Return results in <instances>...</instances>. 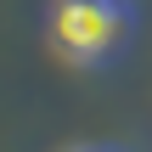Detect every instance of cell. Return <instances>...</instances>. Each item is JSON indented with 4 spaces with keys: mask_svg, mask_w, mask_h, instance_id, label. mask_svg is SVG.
Wrapping results in <instances>:
<instances>
[{
    "mask_svg": "<svg viewBox=\"0 0 152 152\" xmlns=\"http://www.w3.org/2000/svg\"><path fill=\"white\" fill-rule=\"evenodd\" d=\"M135 34L130 0H56L51 6V51L68 68H102L113 62Z\"/></svg>",
    "mask_w": 152,
    "mask_h": 152,
    "instance_id": "6da1fadb",
    "label": "cell"
},
{
    "mask_svg": "<svg viewBox=\"0 0 152 152\" xmlns=\"http://www.w3.org/2000/svg\"><path fill=\"white\" fill-rule=\"evenodd\" d=\"M68 152H124V147H113V141H102V147H68Z\"/></svg>",
    "mask_w": 152,
    "mask_h": 152,
    "instance_id": "7a4b0ae2",
    "label": "cell"
}]
</instances>
